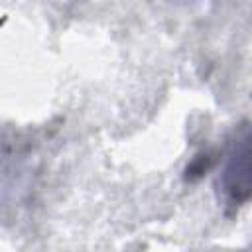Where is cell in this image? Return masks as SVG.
<instances>
[{"label":"cell","mask_w":252,"mask_h":252,"mask_svg":"<svg viewBox=\"0 0 252 252\" xmlns=\"http://www.w3.org/2000/svg\"><path fill=\"white\" fill-rule=\"evenodd\" d=\"M220 187L230 205H244L250 197V130L248 124H242L234 140L230 142L222 171Z\"/></svg>","instance_id":"obj_1"}]
</instances>
